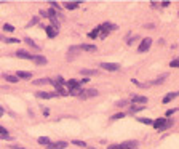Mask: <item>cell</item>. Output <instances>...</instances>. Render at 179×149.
<instances>
[{
  "instance_id": "2e32d148",
  "label": "cell",
  "mask_w": 179,
  "mask_h": 149,
  "mask_svg": "<svg viewBox=\"0 0 179 149\" xmlns=\"http://www.w3.org/2000/svg\"><path fill=\"white\" fill-rule=\"evenodd\" d=\"M165 79H168V74H162L158 79L152 80V84H154V85H160V84H163V82H165Z\"/></svg>"
},
{
  "instance_id": "7a4b0ae2",
  "label": "cell",
  "mask_w": 179,
  "mask_h": 149,
  "mask_svg": "<svg viewBox=\"0 0 179 149\" xmlns=\"http://www.w3.org/2000/svg\"><path fill=\"white\" fill-rule=\"evenodd\" d=\"M99 29H101V32H104V34H109L111 31H117L118 29V26L117 24H112V23H102L101 26H99Z\"/></svg>"
},
{
  "instance_id": "ba28073f",
  "label": "cell",
  "mask_w": 179,
  "mask_h": 149,
  "mask_svg": "<svg viewBox=\"0 0 179 149\" xmlns=\"http://www.w3.org/2000/svg\"><path fill=\"white\" fill-rule=\"evenodd\" d=\"M15 55L18 56V58H21V59H34V55H31V53H27L26 50H18Z\"/></svg>"
},
{
  "instance_id": "b9f144b4",
  "label": "cell",
  "mask_w": 179,
  "mask_h": 149,
  "mask_svg": "<svg viewBox=\"0 0 179 149\" xmlns=\"http://www.w3.org/2000/svg\"><path fill=\"white\" fill-rule=\"evenodd\" d=\"M162 7H170V2H162Z\"/></svg>"
},
{
  "instance_id": "484cf974",
  "label": "cell",
  "mask_w": 179,
  "mask_h": 149,
  "mask_svg": "<svg viewBox=\"0 0 179 149\" xmlns=\"http://www.w3.org/2000/svg\"><path fill=\"white\" fill-rule=\"evenodd\" d=\"M26 44H27V45H31L32 48H38V45H37V44L34 42L32 39H29V37H26Z\"/></svg>"
},
{
  "instance_id": "f1b7e54d",
  "label": "cell",
  "mask_w": 179,
  "mask_h": 149,
  "mask_svg": "<svg viewBox=\"0 0 179 149\" xmlns=\"http://www.w3.org/2000/svg\"><path fill=\"white\" fill-rule=\"evenodd\" d=\"M72 144L80 146V147H87V143H85V141H80V140H74V141H72Z\"/></svg>"
},
{
  "instance_id": "603a6c76",
  "label": "cell",
  "mask_w": 179,
  "mask_h": 149,
  "mask_svg": "<svg viewBox=\"0 0 179 149\" xmlns=\"http://www.w3.org/2000/svg\"><path fill=\"white\" fill-rule=\"evenodd\" d=\"M82 93H83V91H82V88H80V87H77V88H74V90L69 91V95H72V96H80Z\"/></svg>"
},
{
  "instance_id": "8d00e7d4",
  "label": "cell",
  "mask_w": 179,
  "mask_h": 149,
  "mask_svg": "<svg viewBox=\"0 0 179 149\" xmlns=\"http://www.w3.org/2000/svg\"><path fill=\"white\" fill-rule=\"evenodd\" d=\"M37 21H38V16L32 18V19H31V23H29V26H34V24H37Z\"/></svg>"
},
{
  "instance_id": "d6a6232c",
  "label": "cell",
  "mask_w": 179,
  "mask_h": 149,
  "mask_svg": "<svg viewBox=\"0 0 179 149\" xmlns=\"http://www.w3.org/2000/svg\"><path fill=\"white\" fill-rule=\"evenodd\" d=\"M170 67H179V59H173L170 63Z\"/></svg>"
},
{
  "instance_id": "d6986e66",
  "label": "cell",
  "mask_w": 179,
  "mask_h": 149,
  "mask_svg": "<svg viewBox=\"0 0 179 149\" xmlns=\"http://www.w3.org/2000/svg\"><path fill=\"white\" fill-rule=\"evenodd\" d=\"M78 5H80V2H66V3H64V8H67V10H75Z\"/></svg>"
},
{
  "instance_id": "3957f363",
  "label": "cell",
  "mask_w": 179,
  "mask_h": 149,
  "mask_svg": "<svg viewBox=\"0 0 179 149\" xmlns=\"http://www.w3.org/2000/svg\"><path fill=\"white\" fill-rule=\"evenodd\" d=\"M101 67L106 69V71H111V72L120 71V64L118 63H101Z\"/></svg>"
},
{
  "instance_id": "4dcf8cb0",
  "label": "cell",
  "mask_w": 179,
  "mask_h": 149,
  "mask_svg": "<svg viewBox=\"0 0 179 149\" xmlns=\"http://www.w3.org/2000/svg\"><path fill=\"white\" fill-rule=\"evenodd\" d=\"M5 42H7V44H18L19 40H18V39H15V37H13V39H5Z\"/></svg>"
},
{
  "instance_id": "ffe728a7",
  "label": "cell",
  "mask_w": 179,
  "mask_h": 149,
  "mask_svg": "<svg viewBox=\"0 0 179 149\" xmlns=\"http://www.w3.org/2000/svg\"><path fill=\"white\" fill-rule=\"evenodd\" d=\"M142 109H146V106H139V104H133L130 109H128V112H137V111H142Z\"/></svg>"
},
{
  "instance_id": "f6af8a7d",
  "label": "cell",
  "mask_w": 179,
  "mask_h": 149,
  "mask_svg": "<svg viewBox=\"0 0 179 149\" xmlns=\"http://www.w3.org/2000/svg\"><path fill=\"white\" fill-rule=\"evenodd\" d=\"M136 149H137V147H136Z\"/></svg>"
},
{
  "instance_id": "74e56055",
  "label": "cell",
  "mask_w": 179,
  "mask_h": 149,
  "mask_svg": "<svg viewBox=\"0 0 179 149\" xmlns=\"http://www.w3.org/2000/svg\"><path fill=\"white\" fill-rule=\"evenodd\" d=\"M177 109H170V111H167V117H170V116H173L174 112H176Z\"/></svg>"
},
{
  "instance_id": "1f68e13d",
  "label": "cell",
  "mask_w": 179,
  "mask_h": 149,
  "mask_svg": "<svg viewBox=\"0 0 179 149\" xmlns=\"http://www.w3.org/2000/svg\"><path fill=\"white\" fill-rule=\"evenodd\" d=\"M131 82H133L134 85H137V87H142V88H144V87H147V84H141V82H137V80H136V79H133V80H131Z\"/></svg>"
},
{
  "instance_id": "d4e9b609",
  "label": "cell",
  "mask_w": 179,
  "mask_h": 149,
  "mask_svg": "<svg viewBox=\"0 0 179 149\" xmlns=\"http://www.w3.org/2000/svg\"><path fill=\"white\" fill-rule=\"evenodd\" d=\"M34 84L35 85H45V84H50V79H40V80H34Z\"/></svg>"
},
{
  "instance_id": "836d02e7",
  "label": "cell",
  "mask_w": 179,
  "mask_h": 149,
  "mask_svg": "<svg viewBox=\"0 0 179 149\" xmlns=\"http://www.w3.org/2000/svg\"><path fill=\"white\" fill-rule=\"evenodd\" d=\"M0 138H2V140H7V141H11V140H13V136H10L8 133H7V135H0Z\"/></svg>"
},
{
  "instance_id": "ab89813d",
  "label": "cell",
  "mask_w": 179,
  "mask_h": 149,
  "mask_svg": "<svg viewBox=\"0 0 179 149\" xmlns=\"http://www.w3.org/2000/svg\"><path fill=\"white\" fill-rule=\"evenodd\" d=\"M107 149H120V146H118V144H111Z\"/></svg>"
},
{
  "instance_id": "5b68a950",
  "label": "cell",
  "mask_w": 179,
  "mask_h": 149,
  "mask_svg": "<svg viewBox=\"0 0 179 149\" xmlns=\"http://www.w3.org/2000/svg\"><path fill=\"white\" fill-rule=\"evenodd\" d=\"M98 90H96V88H88V90H85L83 93H82L80 95V98L82 100H85V98H94V96H98Z\"/></svg>"
},
{
  "instance_id": "83f0119b",
  "label": "cell",
  "mask_w": 179,
  "mask_h": 149,
  "mask_svg": "<svg viewBox=\"0 0 179 149\" xmlns=\"http://www.w3.org/2000/svg\"><path fill=\"white\" fill-rule=\"evenodd\" d=\"M3 31H5V32H13V31H15V26H11V24H3Z\"/></svg>"
},
{
  "instance_id": "ee69618b",
  "label": "cell",
  "mask_w": 179,
  "mask_h": 149,
  "mask_svg": "<svg viewBox=\"0 0 179 149\" xmlns=\"http://www.w3.org/2000/svg\"><path fill=\"white\" fill-rule=\"evenodd\" d=\"M0 114H3V109H2V107H0Z\"/></svg>"
},
{
  "instance_id": "9a60e30c",
  "label": "cell",
  "mask_w": 179,
  "mask_h": 149,
  "mask_svg": "<svg viewBox=\"0 0 179 149\" xmlns=\"http://www.w3.org/2000/svg\"><path fill=\"white\" fill-rule=\"evenodd\" d=\"M80 50H85V51H96L98 48H96L94 45H91V44H83V45H80L78 47Z\"/></svg>"
},
{
  "instance_id": "9c48e42d",
  "label": "cell",
  "mask_w": 179,
  "mask_h": 149,
  "mask_svg": "<svg viewBox=\"0 0 179 149\" xmlns=\"http://www.w3.org/2000/svg\"><path fill=\"white\" fill-rule=\"evenodd\" d=\"M66 146H67L66 141H56V143H50L47 147H48V149H64Z\"/></svg>"
},
{
  "instance_id": "277c9868",
  "label": "cell",
  "mask_w": 179,
  "mask_h": 149,
  "mask_svg": "<svg viewBox=\"0 0 179 149\" xmlns=\"http://www.w3.org/2000/svg\"><path fill=\"white\" fill-rule=\"evenodd\" d=\"M137 143L136 140H130V141H123V143H120L118 146H120V149H136L137 147Z\"/></svg>"
},
{
  "instance_id": "8fae6325",
  "label": "cell",
  "mask_w": 179,
  "mask_h": 149,
  "mask_svg": "<svg viewBox=\"0 0 179 149\" xmlns=\"http://www.w3.org/2000/svg\"><path fill=\"white\" fill-rule=\"evenodd\" d=\"M45 32H47V35L51 37V39H53V37H56V34H58V31L54 29L53 26H47V28H45Z\"/></svg>"
},
{
  "instance_id": "e575fe53",
  "label": "cell",
  "mask_w": 179,
  "mask_h": 149,
  "mask_svg": "<svg viewBox=\"0 0 179 149\" xmlns=\"http://www.w3.org/2000/svg\"><path fill=\"white\" fill-rule=\"evenodd\" d=\"M137 39H139V37H136V35H134V37H131V39H128V42H127V44H128V45H133V44L136 42V40H137Z\"/></svg>"
},
{
  "instance_id": "7c38bea8",
  "label": "cell",
  "mask_w": 179,
  "mask_h": 149,
  "mask_svg": "<svg viewBox=\"0 0 179 149\" xmlns=\"http://www.w3.org/2000/svg\"><path fill=\"white\" fill-rule=\"evenodd\" d=\"M3 79L7 80V82H10V84H16V82H19V79H18L16 75H11V74H3Z\"/></svg>"
},
{
  "instance_id": "e0dca14e",
  "label": "cell",
  "mask_w": 179,
  "mask_h": 149,
  "mask_svg": "<svg viewBox=\"0 0 179 149\" xmlns=\"http://www.w3.org/2000/svg\"><path fill=\"white\" fill-rule=\"evenodd\" d=\"M34 61H35L37 64H40V66H43V64H47V63H48L45 56H40V55H37V56H34Z\"/></svg>"
},
{
  "instance_id": "44dd1931",
  "label": "cell",
  "mask_w": 179,
  "mask_h": 149,
  "mask_svg": "<svg viewBox=\"0 0 179 149\" xmlns=\"http://www.w3.org/2000/svg\"><path fill=\"white\" fill-rule=\"evenodd\" d=\"M82 74H83V75H98L99 71H94V69H82Z\"/></svg>"
},
{
  "instance_id": "6da1fadb",
  "label": "cell",
  "mask_w": 179,
  "mask_h": 149,
  "mask_svg": "<svg viewBox=\"0 0 179 149\" xmlns=\"http://www.w3.org/2000/svg\"><path fill=\"white\" fill-rule=\"evenodd\" d=\"M150 45H152V39H150V37H146V39L141 40L139 47H137V51H139V53H146V51L150 48Z\"/></svg>"
},
{
  "instance_id": "60d3db41",
  "label": "cell",
  "mask_w": 179,
  "mask_h": 149,
  "mask_svg": "<svg viewBox=\"0 0 179 149\" xmlns=\"http://www.w3.org/2000/svg\"><path fill=\"white\" fill-rule=\"evenodd\" d=\"M87 82H90V79H88V77H85V79H82V80H80V84H87Z\"/></svg>"
},
{
  "instance_id": "7402d4cb",
  "label": "cell",
  "mask_w": 179,
  "mask_h": 149,
  "mask_svg": "<svg viewBox=\"0 0 179 149\" xmlns=\"http://www.w3.org/2000/svg\"><path fill=\"white\" fill-rule=\"evenodd\" d=\"M51 141H50V138H47V136H40L38 138V144H42V146H48Z\"/></svg>"
},
{
  "instance_id": "ac0fdd59",
  "label": "cell",
  "mask_w": 179,
  "mask_h": 149,
  "mask_svg": "<svg viewBox=\"0 0 179 149\" xmlns=\"http://www.w3.org/2000/svg\"><path fill=\"white\" fill-rule=\"evenodd\" d=\"M136 120H137V122H141V124H146V125H152V124H154V120H152V119H149V117H137Z\"/></svg>"
},
{
  "instance_id": "8992f818",
  "label": "cell",
  "mask_w": 179,
  "mask_h": 149,
  "mask_svg": "<svg viewBox=\"0 0 179 149\" xmlns=\"http://www.w3.org/2000/svg\"><path fill=\"white\" fill-rule=\"evenodd\" d=\"M131 101L134 103V104H146L147 103V98L146 96H142V95H131Z\"/></svg>"
},
{
  "instance_id": "4316f807",
  "label": "cell",
  "mask_w": 179,
  "mask_h": 149,
  "mask_svg": "<svg viewBox=\"0 0 179 149\" xmlns=\"http://www.w3.org/2000/svg\"><path fill=\"white\" fill-rule=\"evenodd\" d=\"M99 31H101V29H99V26H98V28H96V29H93V31H91V32L88 34V35H90V39H94L96 35L99 34Z\"/></svg>"
},
{
  "instance_id": "4fadbf2b",
  "label": "cell",
  "mask_w": 179,
  "mask_h": 149,
  "mask_svg": "<svg viewBox=\"0 0 179 149\" xmlns=\"http://www.w3.org/2000/svg\"><path fill=\"white\" fill-rule=\"evenodd\" d=\"M16 77L18 79H31L32 77V72H29V71H18Z\"/></svg>"
},
{
  "instance_id": "f35d334b",
  "label": "cell",
  "mask_w": 179,
  "mask_h": 149,
  "mask_svg": "<svg viewBox=\"0 0 179 149\" xmlns=\"http://www.w3.org/2000/svg\"><path fill=\"white\" fill-rule=\"evenodd\" d=\"M7 131H8V130H7L5 127H0V135H7Z\"/></svg>"
},
{
  "instance_id": "7bdbcfd3",
  "label": "cell",
  "mask_w": 179,
  "mask_h": 149,
  "mask_svg": "<svg viewBox=\"0 0 179 149\" xmlns=\"http://www.w3.org/2000/svg\"><path fill=\"white\" fill-rule=\"evenodd\" d=\"M13 149H24V147H18V146H13Z\"/></svg>"
},
{
  "instance_id": "d590c367",
  "label": "cell",
  "mask_w": 179,
  "mask_h": 149,
  "mask_svg": "<svg viewBox=\"0 0 179 149\" xmlns=\"http://www.w3.org/2000/svg\"><path fill=\"white\" fill-rule=\"evenodd\" d=\"M50 5H51L53 10H59V8H61V7L58 5V2H50Z\"/></svg>"
},
{
  "instance_id": "f546056e",
  "label": "cell",
  "mask_w": 179,
  "mask_h": 149,
  "mask_svg": "<svg viewBox=\"0 0 179 149\" xmlns=\"http://www.w3.org/2000/svg\"><path fill=\"white\" fill-rule=\"evenodd\" d=\"M127 104H128V100H120V101L115 103V106H118V107H123V106H127Z\"/></svg>"
},
{
  "instance_id": "5bb4252c",
  "label": "cell",
  "mask_w": 179,
  "mask_h": 149,
  "mask_svg": "<svg viewBox=\"0 0 179 149\" xmlns=\"http://www.w3.org/2000/svg\"><path fill=\"white\" fill-rule=\"evenodd\" d=\"M66 85L69 87V90H74V88H77V87H80V84L77 82L75 79H71V80H67L66 82Z\"/></svg>"
},
{
  "instance_id": "52a82bcc",
  "label": "cell",
  "mask_w": 179,
  "mask_h": 149,
  "mask_svg": "<svg viewBox=\"0 0 179 149\" xmlns=\"http://www.w3.org/2000/svg\"><path fill=\"white\" fill-rule=\"evenodd\" d=\"M35 96L37 98H43V100H51L54 96H58V93H48V91H38L35 93Z\"/></svg>"
},
{
  "instance_id": "30bf717a",
  "label": "cell",
  "mask_w": 179,
  "mask_h": 149,
  "mask_svg": "<svg viewBox=\"0 0 179 149\" xmlns=\"http://www.w3.org/2000/svg\"><path fill=\"white\" fill-rule=\"evenodd\" d=\"M179 96V91H171V93H168L167 96L163 98V104H168L170 101H173L174 98H177Z\"/></svg>"
},
{
  "instance_id": "cb8c5ba5",
  "label": "cell",
  "mask_w": 179,
  "mask_h": 149,
  "mask_svg": "<svg viewBox=\"0 0 179 149\" xmlns=\"http://www.w3.org/2000/svg\"><path fill=\"white\" fill-rule=\"evenodd\" d=\"M125 116H127L125 112H118V114H114V116L111 117V120H112V122H115V120H120V119H123Z\"/></svg>"
}]
</instances>
